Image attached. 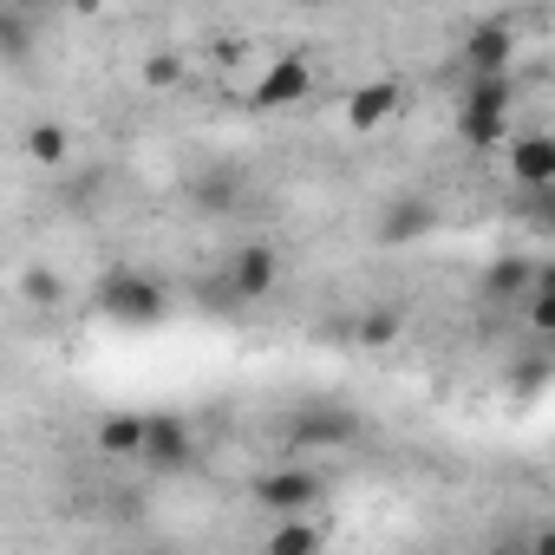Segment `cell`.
Segmentation results:
<instances>
[{
	"label": "cell",
	"mask_w": 555,
	"mask_h": 555,
	"mask_svg": "<svg viewBox=\"0 0 555 555\" xmlns=\"http://www.w3.org/2000/svg\"><path fill=\"white\" fill-rule=\"evenodd\" d=\"M21 288H27V301L53 308V301H60V274H53V268H27V282H21Z\"/></svg>",
	"instance_id": "17"
},
{
	"label": "cell",
	"mask_w": 555,
	"mask_h": 555,
	"mask_svg": "<svg viewBox=\"0 0 555 555\" xmlns=\"http://www.w3.org/2000/svg\"><path fill=\"white\" fill-rule=\"evenodd\" d=\"M138 464L151 470H190L196 464V431L170 412H151L144 418V444H138Z\"/></svg>",
	"instance_id": "5"
},
{
	"label": "cell",
	"mask_w": 555,
	"mask_h": 555,
	"mask_svg": "<svg viewBox=\"0 0 555 555\" xmlns=\"http://www.w3.org/2000/svg\"><path fill=\"white\" fill-rule=\"evenodd\" d=\"M405 112V86L399 79H366L353 99H347V131L353 138H373L379 125H392Z\"/></svg>",
	"instance_id": "7"
},
{
	"label": "cell",
	"mask_w": 555,
	"mask_h": 555,
	"mask_svg": "<svg viewBox=\"0 0 555 555\" xmlns=\"http://www.w3.org/2000/svg\"><path fill=\"white\" fill-rule=\"evenodd\" d=\"M66 151H73V138H66V125H53V118H40V125H27V157L34 164H66Z\"/></svg>",
	"instance_id": "14"
},
{
	"label": "cell",
	"mask_w": 555,
	"mask_h": 555,
	"mask_svg": "<svg viewBox=\"0 0 555 555\" xmlns=\"http://www.w3.org/2000/svg\"><path fill=\"white\" fill-rule=\"evenodd\" d=\"M308 86H314V66H308V60H274V66L261 73V86L248 92V105H255V112H282V105H301Z\"/></svg>",
	"instance_id": "10"
},
{
	"label": "cell",
	"mask_w": 555,
	"mask_h": 555,
	"mask_svg": "<svg viewBox=\"0 0 555 555\" xmlns=\"http://www.w3.org/2000/svg\"><path fill=\"white\" fill-rule=\"evenodd\" d=\"M177 79H183V66H177V60H144V86H151V92H170Z\"/></svg>",
	"instance_id": "18"
},
{
	"label": "cell",
	"mask_w": 555,
	"mask_h": 555,
	"mask_svg": "<svg viewBox=\"0 0 555 555\" xmlns=\"http://www.w3.org/2000/svg\"><path fill=\"white\" fill-rule=\"evenodd\" d=\"M431 229H438V203H425V196H399V203H386V209H379L373 242L399 248V242H418V235H431Z\"/></svg>",
	"instance_id": "11"
},
{
	"label": "cell",
	"mask_w": 555,
	"mask_h": 555,
	"mask_svg": "<svg viewBox=\"0 0 555 555\" xmlns=\"http://www.w3.org/2000/svg\"><path fill=\"white\" fill-rule=\"evenodd\" d=\"M268 548H274V555H308V548H321V529L301 522V509H295V516H282V529L268 535Z\"/></svg>",
	"instance_id": "15"
},
{
	"label": "cell",
	"mask_w": 555,
	"mask_h": 555,
	"mask_svg": "<svg viewBox=\"0 0 555 555\" xmlns=\"http://www.w3.org/2000/svg\"><path fill=\"white\" fill-rule=\"evenodd\" d=\"M399 327H405V321H399V308H379V314H366V321H360V347H386V340H399Z\"/></svg>",
	"instance_id": "16"
},
{
	"label": "cell",
	"mask_w": 555,
	"mask_h": 555,
	"mask_svg": "<svg viewBox=\"0 0 555 555\" xmlns=\"http://www.w3.org/2000/svg\"><path fill=\"white\" fill-rule=\"evenodd\" d=\"M509 112H516V86L509 73H470L464 99H457V138L470 151H496L509 138Z\"/></svg>",
	"instance_id": "1"
},
{
	"label": "cell",
	"mask_w": 555,
	"mask_h": 555,
	"mask_svg": "<svg viewBox=\"0 0 555 555\" xmlns=\"http://www.w3.org/2000/svg\"><path fill=\"white\" fill-rule=\"evenodd\" d=\"M464 73H509V60H516V27L496 14V21H477L470 34H464Z\"/></svg>",
	"instance_id": "8"
},
{
	"label": "cell",
	"mask_w": 555,
	"mask_h": 555,
	"mask_svg": "<svg viewBox=\"0 0 555 555\" xmlns=\"http://www.w3.org/2000/svg\"><path fill=\"white\" fill-rule=\"evenodd\" d=\"M105 457H138V444H144V418L138 412H112V418H99V438H92Z\"/></svg>",
	"instance_id": "13"
},
{
	"label": "cell",
	"mask_w": 555,
	"mask_h": 555,
	"mask_svg": "<svg viewBox=\"0 0 555 555\" xmlns=\"http://www.w3.org/2000/svg\"><path fill=\"white\" fill-rule=\"evenodd\" d=\"M509 183L529 190V196H542V190L555 183V138H548V131L509 138Z\"/></svg>",
	"instance_id": "9"
},
{
	"label": "cell",
	"mask_w": 555,
	"mask_h": 555,
	"mask_svg": "<svg viewBox=\"0 0 555 555\" xmlns=\"http://www.w3.org/2000/svg\"><path fill=\"white\" fill-rule=\"evenodd\" d=\"M99 308H105L112 321H125V327H151V321H164L170 295H164L157 274L118 268V274H105V282H99Z\"/></svg>",
	"instance_id": "2"
},
{
	"label": "cell",
	"mask_w": 555,
	"mask_h": 555,
	"mask_svg": "<svg viewBox=\"0 0 555 555\" xmlns=\"http://www.w3.org/2000/svg\"><path fill=\"white\" fill-rule=\"evenodd\" d=\"M327 496V477L314 470V464H301V457H288L282 470H268V477H255V503L261 509H274V516H308L314 503Z\"/></svg>",
	"instance_id": "3"
},
{
	"label": "cell",
	"mask_w": 555,
	"mask_h": 555,
	"mask_svg": "<svg viewBox=\"0 0 555 555\" xmlns=\"http://www.w3.org/2000/svg\"><path fill=\"white\" fill-rule=\"evenodd\" d=\"M535 268H542V261H522V255L490 261V268H483V295H490V301H522L529 282H535Z\"/></svg>",
	"instance_id": "12"
},
{
	"label": "cell",
	"mask_w": 555,
	"mask_h": 555,
	"mask_svg": "<svg viewBox=\"0 0 555 555\" xmlns=\"http://www.w3.org/2000/svg\"><path fill=\"white\" fill-rule=\"evenodd\" d=\"M360 438V418L347 405H301L288 418V457H308V451H347Z\"/></svg>",
	"instance_id": "4"
},
{
	"label": "cell",
	"mask_w": 555,
	"mask_h": 555,
	"mask_svg": "<svg viewBox=\"0 0 555 555\" xmlns=\"http://www.w3.org/2000/svg\"><path fill=\"white\" fill-rule=\"evenodd\" d=\"M274 282H282V261H274V248H268V242H242V248L229 255L222 295H229V301H268Z\"/></svg>",
	"instance_id": "6"
}]
</instances>
